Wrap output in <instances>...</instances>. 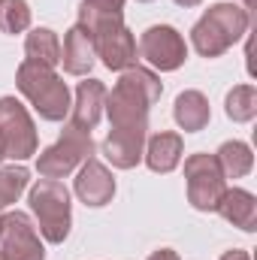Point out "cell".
<instances>
[{
	"label": "cell",
	"instance_id": "obj_25",
	"mask_svg": "<svg viewBox=\"0 0 257 260\" xmlns=\"http://www.w3.org/2000/svg\"><path fill=\"white\" fill-rule=\"evenodd\" d=\"M218 260H251V254L242 251V248H230V251H224Z\"/></svg>",
	"mask_w": 257,
	"mask_h": 260
},
{
	"label": "cell",
	"instance_id": "obj_16",
	"mask_svg": "<svg viewBox=\"0 0 257 260\" xmlns=\"http://www.w3.org/2000/svg\"><path fill=\"white\" fill-rule=\"evenodd\" d=\"M227 224L245 230V233H254L257 230V197L245 188H227L224 197L218 200V209H215Z\"/></svg>",
	"mask_w": 257,
	"mask_h": 260
},
{
	"label": "cell",
	"instance_id": "obj_22",
	"mask_svg": "<svg viewBox=\"0 0 257 260\" xmlns=\"http://www.w3.org/2000/svg\"><path fill=\"white\" fill-rule=\"evenodd\" d=\"M30 27L27 0H0V34H24Z\"/></svg>",
	"mask_w": 257,
	"mask_h": 260
},
{
	"label": "cell",
	"instance_id": "obj_15",
	"mask_svg": "<svg viewBox=\"0 0 257 260\" xmlns=\"http://www.w3.org/2000/svg\"><path fill=\"white\" fill-rule=\"evenodd\" d=\"M148 133H130V130H109L103 139V157L115 170H133L142 160Z\"/></svg>",
	"mask_w": 257,
	"mask_h": 260
},
{
	"label": "cell",
	"instance_id": "obj_30",
	"mask_svg": "<svg viewBox=\"0 0 257 260\" xmlns=\"http://www.w3.org/2000/svg\"><path fill=\"white\" fill-rule=\"evenodd\" d=\"M0 260H6V257H3V251H0Z\"/></svg>",
	"mask_w": 257,
	"mask_h": 260
},
{
	"label": "cell",
	"instance_id": "obj_5",
	"mask_svg": "<svg viewBox=\"0 0 257 260\" xmlns=\"http://www.w3.org/2000/svg\"><path fill=\"white\" fill-rule=\"evenodd\" d=\"M88 157H94V139H91V133L67 121L64 133L58 136V142H52L46 151H40L37 173L43 179H64L73 170H79Z\"/></svg>",
	"mask_w": 257,
	"mask_h": 260
},
{
	"label": "cell",
	"instance_id": "obj_20",
	"mask_svg": "<svg viewBox=\"0 0 257 260\" xmlns=\"http://www.w3.org/2000/svg\"><path fill=\"white\" fill-rule=\"evenodd\" d=\"M24 55H27V61H37V64L55 70L61 64V40H58V34L49 30V27H34L27 34V40H24Z\"/></svg>",
	"mask_w": 257,
	"mask_h": 260
},
{
	"label": "cell",
	"instance_id": "obj_17",
	"mask_svg": "<svg viewBox=\"0 0 257 260\" xmlns=\"http://www.w3.org/2000/svg\"><path fill=\"white\" fill-rule=\"evenodd\" d=\"M173 118L176 124L185 130V133H197V130L209 127V118H212V109H209V100L203 91H182L173 103Z\"/></svg>",
	"mask_w": 257,
	"mask_h": 260
},
{
	"label": "cell",
	"instance_id": "obj_8",
	"mask_svg": "<svg viewBox=\"0 0 257 260\" xmlns=\"http://www.w3.org/2000/svg\"><path fill=\"white\" fill-rule=\"evenodd\" d=\"M139 58L160 73H173L185 64L188 43L173 24H151L139 37Z\"/></svg>",
	"mask_w": 257,
	"mask_h": 260
},
{
	"label": "cell",
	"instance_id": "obj_3",
	"mask_svg": "<svg viewBox=\"0 0 257 260\" xmlns=\"http://www.w3.org/2000/svg\"><path fill=\"white\" fill-rule=\"evenodd\" d=\"M15 88L37 109V115L43 121H64L70 115V106H73L70 88L52 67H43L24 58L15 70Z\"/></svg>",
	"mask_w": 257,
	"mask_h": 260
},
{
	"label": "cell",
	"instance_id": "obj_4",
	"mask_svg": "<svg viewBox=\"0 0 257 260\" xmlns=\"http://www.w3.org/2000/svg\"><path fill=\"white\" fill-rule=\"evenodd\" d=\"M30 212L37 218V227H40V236L52 245H61L67 236H70V227H73V209H70V191L58 179H40L30 194Z\"/></svg>",
	"mask_w": 257,
	"mask_h": 260
},
{
	"label": "cell",
	"instance_id": "obj_26",
	"mask_svg": "<svg viewBox=\"0 0 257 260\" xmlns=\"http://www.w3.org/2000/svg\"><path fill=\"white\" fill-rule=\"evenodd\" d=\"M176 3H179V6H185V9H191V6H200L203 0H176Z\"/></svg>",
	"mask_w": 257,
	"mask_h": 260
},
{
	"label": "cell",
	"instance_id": "obj_14",
	"mask_svg": "<svg viewBox=\"0 0 257 260\" xmlns=\"http://www.w3.org/2000/svg\"><path fill=\"white\" fill-rule=\"evenodd\" d=\"M182 154H185L182 133H173V130H160L148 136L142 148V160L151 173H173L182 164Z\"/></svg>",
	"mask_w": 257,
	"mask_h": 260
},
{
	"label": "cell",
	"instance_id": "obj_13",
	"mask_svg": "<svg viewBox=\"0 0 257 260\" xmlns=\"http://www.w3.org/2000/svg\"><path fill=\"white\" fill-rule=\"evenodd\" d=\"M61 64L70 76H88L97 64V46L94 37L82 27L73 24L64 34V49H61Z\"/></svg>",
	"mask_w": 257,
	"mask_h": 260
},
{
	"label": "cell",
	"instance_id": "obj_23",
	"mask_svg": "<svg viewBox=\"0 0 257 260\" xmlns=\"http://www.w3.org/2000/svg\"><path fill=\"white\" fill-rule=\"evenodd\" d=\"M27 182H30V173L24 167H0V209L12 206L24 194Z\"/></svg>",
	"mask_w": 257,
	"mask_h": 260
},
{
	"label": "cell",
	"instance_id": "obj_6",
	"mask_svg": "<svg viewBox=\"0 0 257 260\" xmlns=\"http://www.w3.org/2000/svg\"><path fill=\"white\" fill-rule=\"evenodd\" d=\"M185 185H188V203L197 212H215L218 200L227 191V179L221 176V167L215 154H191L185 157Z\"/></svg>",
	"mask_w": 257,
	"mask_h": 260
},
{
	"label": "cell",
	"instance_id": "obj_10",
	"mask_svg": "<svg viewBox=\"0 0 257 260\" xmlns=\"http://www.w3.org/2000/svg\"><path fill=\"white\" fill-rule=\"evenodd\" d=\"M91 37H94V46H97V58L109 70L124 73L127 67H136V40H133V34L127 30L124 21L109 24V27L91 34Z\"/></svg>",
	"mask_w": 257,
	"mask_h": 260
},
{
	"label": "cell",
	"instance_id": "obj_18",
	"mask_svg": "<svg viewBox=\"0 0 257 260\" xmlns=\"http://www.w3.org/2000/svg\"><path fill=\"white\" fill-rule=\"evenodd\" d=\"M124 21V0H82L79 3V21L88 34H97L109 24Z\"/></svg>",
	"mask_w": 257,
	"mask_h": 260
},
{
	"label": "cell",
	"instance_id": "obj_28",
	"mask_svg": "<svg viewBox=\"0 0 257 260\" xmlns=\"http://www.w3.org/2000/svg\"><path fill=\"white\" fill-rule=\"evenodd\" d=\"M6 157V148H3V136H0V160Z\"/></svg>",
	"mask_w": 257,
	"mask_h": 260
},
{
	"label": "cell",
	"instance_id": "obj_27",
	"mask_svg": "<svg viewBox=\"0 0 257 260\" xmlns=\"http://www.w3.org/2000/svg\"><path fill=\"white\" fill-rule=\"evenodd\" d=\"M254 6H257V0H242V9H248V12H251Z\"/></svg>",
	"mask_w": 257,
	"mask_h": 260
},
{
	"label": "cell",
	"instance_id": "obj_19",
	"mask_svg": "<svg viewBox=\"0 0 257 260\" xmlns=\"http://www.w3.org/2000/svg\"><path fill=\"white\" fill-rule=\"evenodd\" d=\"M215 160H218L224 179H242V176H248L251 167H254L251 145H248V142H239V139L221 142V148L215 151Z\"/></svg>",
	"mask_w": 257,
	"mask_h": 260
},
{
	"label": "cell",
	"instance_id": "obj_11",
	"mask_svg": "<svg viewBox=\"0 0 257 260\" xmlns=\"http://www.w3.org/2000/svg\"><path fill=\"white\" fill-rule=\"evenodd\" d=\"M76 197L91 206V209H100L106 203H112L115 197V179L112 173L97 160V157H88L82 167H79V176H76Z\"/></svg>",
	"mask_w": 257,
	"mask_h": 260
},
{
	"label": "cell",
	"instance_id": "obj_24",
	"mask_svg": "<svg viewBox=\"0 0 257 260\" xmlns=\"http://www.w3.org/2000/svg\"><path fill=\"white\" fill-rule=\"evenodd\" d=\"M148 260H182L173 248H157V251H151L148 254Z\"/></svg>",
	"mask_w": 257,
	"mask_h": 260
},
{
	"label": "cell",
	"instance_id": "obj_12",
	"mask_svg": "<svg viewBox=\"0 0 257 260\" xmlns=\"http://www.w3.org/2000/svg\"><path fill=\"white\" fill-rule=\"evenodd\" d=\"M103 106H106V85L100 79H85L76 88V100L70 106V124L82 130H91L100 124L103 118Z\"/></svg>",
	"mask_w": 257,
	"mask_h": 260
},
{
	"label": "cell",
	"instance_id": "obj_21",
	"mask_svg": "<svg viewBox=\"0 0 257 260\" xmlns=\"http://www.w3.org/2000/svg\"><path fill=\"white\" fill-rule=\"evenodd\" d=\"M224 112L236 124L251 121L257 115V88L254 85H233L224 97Z\"/></svg>",
	"mask_w": 257,
	"mask_h": 260
},
{
	"label": "cell",
	"instance_id": "obj_1",
	"mask_svg": "<svg viewBox=\"0 0 257 260\" xmlns=\"http://www.w3.org/2000/svg\"><path fill=\"white\" fill-rule=\"evenodd\" d=\"M164 85L160 76H154L145 67H127L115 88L106 91L103 112L109 115V130H130V133H148V112L160 100Z\"/></svg>",
	"mask_w": 257,
	"mask_h": 260
},
{
	"label": "cell",
	"instance_id": "obj_29",
	"mask_svg": "<svg viewBox=\"0 0 257 260\" xmlns=\"http://www.w3.org/2000/svg\"><path fill=\"white\" fill-rule=\"evenodd\" d=\"M139 3H151V0H139Z\"/></svg>",
	"mask_w": 257,
	"mask_h": 260
},
{
	"label": "cell",
	"instance_id": "obj_2",
	"mask_svg": "<svg viewBox=\"0 0 257 260\" xmlns=\"http://www.w3.org/2000/svg\"><path fill=\"white\" fill-rule=\"evenodd\" d=\"M251 27V12L236 3H212L191 27V46L200 58H221Z\"/></svg>",
	"mask_w": 257,
	"mask_h": 260
},
{
	"label": "cell",
	"instance_id": "obj_7",
	"mask_svg": "<svg viewBox=\"0 0 257 260\" xmlns=\"http://www.w3.org/2000/svg\"><path fill=\"white\" fill-rule=\"evenodd\" d=\"M0 136H3L6 157L12 160H27L40 148L34 118L24 109V103L15 97H0Z\"/></svg>",
	"mask_w": 257,
	"mask_h": 260
},
{
	"label": "cell",
	"instance_id": "obj_9",
	"mask_svg": "<svg viewBox=\"0 0 257 260\" xmlns=\"http://www.w3.org/2000/svg\"><path fill=\"white\" fill-rule=\"evenodd\" d=\"M0 251L6 260H46V245L27 212L0 215Z\"/></svg>",
	"mask_w": 257,
	"mask_h": 260
}]
</instances>
